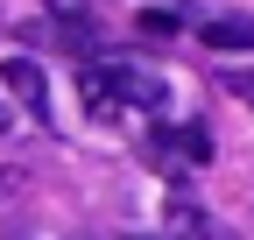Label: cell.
Returning <instances> with one entry per match:
<instances>
[{"label":"cell","instance_id":"6da1fadb","mask_svg":"<svg viewBox=\"0 0 254 240\" xmlns=\"http://www.w3.org/2000/svg\"><path fill=\"white\" fill-rule=\"evenodd\" d=\"M78 92H85V106L99 120H113L127 99L134 106H163V85L148 71H134V64H78Z\"/></svg>","mask_w":254,"mask_h":240},{"label":"cell","instance_id":"7a4b0ae2","mask_svg":"<svg viewBox=\"0 0 254 240\" xmlns=\"http://www.w3.org/2000/svg\"><path fill=\"white\" fill-rule=\"evenodd\" d=\"M0 85L28 106V120H50V78H43L36 57H7V64H0Z\"/></svg>","mask_w":254,"mask_h":240},{"label":"cell","instance_id":"3957f363","mask_svg":"<svg viewBox=\"0 0 254 240\" xmlns=\"http://www.w3.org/2000/svg\"><path fill=\"white\" fill-rule=\"evenodd\" d=\"M198 36H205V50H254V14H212Z\"/></svg>","mask_w":254,"mask_h":240},{"label":"cell","instance_id":"277c9868","mask_svg":"<svg viewBox=\"0 0 254 240\" xmlns=\"http://www.w3.org/2000/svg\"><path fill=\"white\" fill-rule=\"evenodd\" d=\"M170 226H177V240H212V226H205V212H198V205H170Z\"/></svg>","mask_w":254,"mask_h":240},{"label":"cell","instance_id":"5b68a950","mask_svg":"<svg viewBox=\"0 0 254 240\" xmlns=\"http://www.w3.org/2000/svg\"><path fill=\"white\" fill-rule=\"evenodd\" d=\"M141 28H148V36H177L184 21H177V14H141Z\"/></svg>","mask_w":254,"mask_h":240},{"label":"cell","instance_id":"8992f818","mask_svg":"<svg viewBox=\"0 0 254 240\" xmlns=\"http://www.w3.org/2000/svg\"><path fill=\"white\" fill-rule=\"evenodd\" d=\"M226 85H233V92H240V99L254 106V71H226Z\"/></svg>","mask_w":254,"mask_h":240},{"label":"cell","instance_id":"52a82bcc","mask_svg":"<svg viewBox=\"0 0 254 240\" xmlns=\"http://www.w3.org/2000/svg\"><path fill=\"white\" fill-rule=\"evenodd\" d=\"M7 127H14V113H7V106H0V134H7Z\"/></svg>","mask_w":254,"mask_h":240}]
</instances>
